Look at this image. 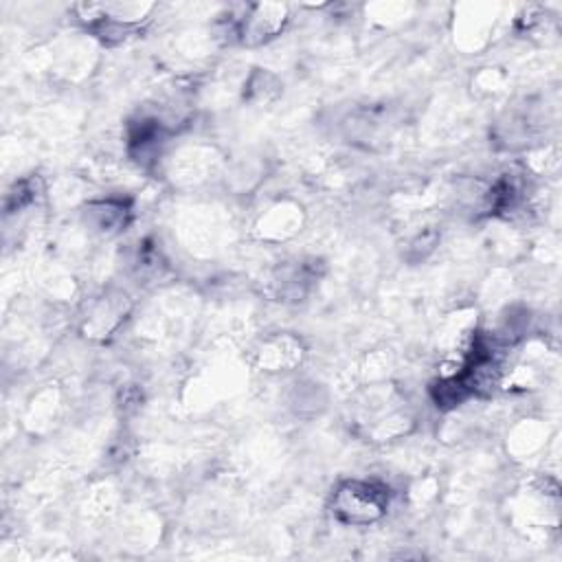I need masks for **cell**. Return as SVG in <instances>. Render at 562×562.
Masks as SVG:
<instances>
[{"instance_id": "6da1fadb", "label": "cell", "mask_w": 562, "mask_h": 562, "mask_svg": "<svg viewBox=\"0 0 562 562\" xmlns=\"http://www.w3.org/2000/svg\"><path fill=\"white\" fill-rule=\"evenodd\" d=\"M386 509V492L373 483L349 481L334 494V514L349 525H369Z\"/></svg>"}]
</instances>
